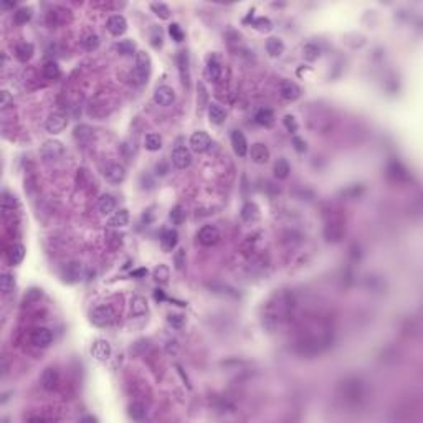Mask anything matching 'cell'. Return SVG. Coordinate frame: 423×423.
Listing matches in <instances>:
<instances>
[{
    "instance_id": "cell-1",
    "label": "cell",
    "mask_w": 423,
    "mask_h": 423,
    "mask_svg": "<svg viewBox=\"0 0 423 423\" xmlns=\"http://www.w3.org/2000/svg\"><path fill=\"white\" fill-rule=\"evenodd\" d=\"M150 68H152L150 56L146 52H137L136 53V66H134V78H136L137 85H144V83H147V78L150 74Z\"/></svg>"
},
{
    "instance_id": "cell-2",
    "label": "cell",
    "mask_w": 423,
    "mask_h": 423,
    "mask_svg": "<svg viewBox=\"0 0 423 423\" xmlns=\"http://www.w3.org/2000/svg\"><path fill=\"white\" fill-rule=\"evenodd\" d=\"M114 319H116L114 309L108 304L98 306V308H94L93 311L90 313V321L93 322L94 326H98V328H106L111 322H114Z\"/></svg>"
},
{
    "instance_id": "cell-3",
    "label": "cell",
    "mask_w": 423,
    "mask_h": 423,
    "mask_svg": "<svg viewBox=\"0 0 423 423\" xmlns=\"http://www.w3.org/2000/svg\"><path fill=\"white\" fill-rule=\"evenodd\" d=\"M41 157H43L45 162H55L58 159L63 157L65 154V147L60 141H47L43 146H41V150H40Z\"/></svg>"
},
{
    "instance_id": "cell-4",
    "label": "cell",
    "mask_w": 423,
    "mask_h": 423,
    "mask_svg": "<svg viewBox=\"0 0 423 423\" xmlns=\"http://www.w3.org/2000/svg\"><path fill=\"white\" fill-rule=\"evenodd\" d=\"M197 240H199L200 245L203 246H213L217 245V243L220 241V232L217 227H213V225H205V227H202L199 230V233H197Z\"/></svg>"
},
{
    "instance_id": "cell-5",
    "label": "cell",
    "mask_w": 423,
    "mask_h": 423,
    "mask_svg": "<svg viewBox=\"0 0 423 423\" xmlns=\"http://www.w3.org/2000/svg\"><path fill=\"white\" fill-rule=\"evenodd\" d=\"M212 146V139L205 131H197L190 136V147L194 152L197 154H203L210 149Z\"/></svg>"
},
{
    "instance_id": "cell-6",
    "label": "cell",
    "mask_w": 423,
    "mask_h": 423,
    "mask_svg": "<svg viewBox=\"0 0 423 423\" xmlns=\"http://www.w3.org/2000/svg\"><path fill=\"white\" fill-rule=\"evenodd\" d=\"M111 352H112L111 344L106 341V339H96V341L93 342V346H91V355L99 362L108 361V359L111 357Z\"/></svg>"
},
{
    "instance_id": "cell-7",
    "label": "cell",
    "mask_w": 423,
    "mask_h": 423,
    "mask_svg": "<svg viewBox=\"0 0 423 423\" xmlns=\"http://www.w3.org/2000/svg\"><path fill=\"white\" fill-rule=\"evenodd\" d=\"M172 164L181 170L187 169V167L192 164L190 150L184 147V146H177V147L172 150Z\"/></svg>"
},
{
    "instance_id": "cell-8",
    "label": "cell",
    "mask_w": 423,
    "mask_h": 423,
    "mask_svg": "<svg viewBox=\"0 0 423 423\" xmlns=\"http://www.w3.org/2000/svg\"><path fill=\"white\" fill-rule=\"evenodd\" d=\"M66 124H68V121H66L65 116L60 114V112H53V114H50L48 119L45 121V129H47L50 134H60L61 131H65Z\"/></svg>"
},
{
    "instance_id": "cell-9",
    "label": "cell",
    "mask_w": 423,
    "mask_h": 423,
    "mask_svg": "<svg viewBox=\"0 0 423 423\" xmlns=\"http://www.w3.org/2000/svg\"><path fill=\"white\" fill-rule=\"evenodd\" d=\"M52 342H53V334L52 331L47 328H37L32 332V344L35 347L45 349V347H48Z\"/></svg>"
},
{
    "instance_id": "cell-10",
    "label": "cell",
    "mask_w": 423,
    "mask_h": 423,
    "mask_svg": "<svg viewBox=\"0 0 423 423\" xmlns=\"http://www.w3.org/2000/svg\"><path fill=\"white\" fill-rule=\"evenodd\" d=\"M248 152H250L251 161H253L255 164H266V162L270 161V150H268V147L263 142H255V144H251Z\"/></svg>"
},
{
    "instance_id": "cell-11",
    "label": "cell",
    "mask_w": 423,
    "mask_h": 423,
    "mask_svg": "<svg viewBox=\"0 0 423 423\" xmlns=\"http://www.w3.org/2000/svg\"><path fill=\"white\" fill-rule=\"evenodd\" d=\"M175 99V93L170 86H159L156 91H154V101H156L159 106H170Z\"/></svg>"
},
{
    "instance_id": "cell-12",
    "label": "cell",
    "mask_w": 423,
    "mask_h": 423,
    "mask_svg": "<svg viewBox=\"0 0 423 423\" xmlns=\"http://www.w3.org/2000/svg\"><path fill=\"white\" fill-rule=\"evenodd\" d=\"M279 94L286 101H296L301 96V88L294 81H291V79H286V81H283L279 85Z\"/></svg>"
},
{
    "instance_id": "cell-13",
    "label": "cell",
    "mask_w": 423,
    "mask_h": 423,
    "mask_svg": "<svg viewBox=\"0 0 423 423\" xmlns=\"http://www.w3.org/2000/svg\"><path fill=\"white\" fill-rule=\"evenodd\" d=\"M106 28L110 30L111 35L121 37V35H124L126 30H128V22H126V18L123 15H111L110 18H108Z\"/></svg>"
},
{
    "instance_id": "cell-14",
    "label": "cell",
    "mask_w": 423,
    "mask_h": 423,
    "mask_svg": "<svg viewBox=\"0 0 423 423\" xmlns=\"http://www.w3.org/2000/svg\"><path fill=\"white\" fill-rule=\"evenodd\" d=\"M58 384H60V374H58L56 368H45L43 374H41V387L48 392H53L58 387Z\"/></svg>"
},
{
    "instance_id": "cell-15",
    "label": "cell",
    "mask_w": 423,
    "mask_h": 423,
    "mask_svg": "<svg viewBox=\"0 0 423 423\" xmlns=\"http://www.w3.org/2000/svg\"><path fill=\"white\" fill-rule=\"evenodd\" d=\"M232 146H233V150H235L237 156L240 157H245L248 154V142H246V137L245 134L241 131H233L232 132Z\"/></svg>"
},
{
    "instance_id": "cell-16",
    "label": "cell",
    "mask_w": 423,
    "mask_h": 423,
    "mask_svg": "<svg viewBox=\"0 0 423 423\" xmlns=\"http://www.w3.org/2000/svg\"><path fill=\"white\" fill-rule=\"evenodd\" d=\"M104 177L111 184H119L126 179V169L121 164H111L104 170Z\"/></svg>"
},
{
    "instance_id": "cell-17",
    "label": "cell",
    "mask_w": 423,
    "mask_h": 423,
    "mask_svg": "<svg viewBox=\"0 0 423 423\" xmlns=\"http://www.w3.org/2000/svg\"><path fill=\"white\" fill-rule=\"evenodd\" d=\"M33 53H35V47L30 43V41H22L15 47V56L17 60H20L22 63H27L28 60H32Z\"/></svg>"
},
{
    "instance_id": "cell-18",
    "label": "cell",
    "mask_w": 423,
    "mask_h": 423,
    "mask_svg": "<svg viewBox=\"0 0 423 423\" xmlns=\"http://www.w3.org/2000/svg\"><path fill=\"white\" fill-rule=\"evenodd\" d=\"M207 76L212 79V81H217L221 76V63L215 55L208 56L207 60Z\"/></svg>"
},
{
    "instance_id": "cell-19",
    "label": "cell",
    "mask_w": 423,
    "mask_h": 423,
    "mask_svg": "<svg viewBox=\"0 0 423 423\" xmlns=\"http://www.w3.org/2000/svg\"><path fill=\"white\" fill-rule=\"evenodd\" d=\"M179 70H181V78L184 81V85L188 86L190 83V68H188V53L187 52H181L179 53Z\"/></svg>"
},
{
    "instance_id": "cell-20",
    "label": "cell",
    "mask_w": 423,
    "mask_h": 423,
    "mask_svg": "<svg viewBox=\"0 0 423 423\" xmlns=\"http://www.w3.org/2000/svg\"><path fill=\"white\" fill-rule=\"evenodd\" d=\"M23 258H25V246L20 245V243L12 245L10 250H8V263H10L12 266L20 265V263L23 261Z\"/></svg>"
},
{
    "instance_id": "cell-21",
    "label": "cell",
    "mask_w": 423,
    "mask_h": 423,
    "mask_svg": "<svg viewBox=\"0 0 423 423\" xmlns=\"http://www.w3.org/2000/svg\"><path fill=\"white\" fill-rule=\"evenodd\" d=\"M225 118H227V114H225V110L220 106V104H217V103L208 104V119H210V123L221 124L225 121Z\"/></svg>"
},
{
    "instance_id": "cell-22",
    "label": "cell",
    "mask_w": 423,
    "mask_h": 423,
    "mask_svg": "<svg viewBox=\"0 0 423 423\" xmlns=\"http://www.w3.org/2000/svg\"><path fill=\"white\" fill-rule=\"evenodd\" d=\"M98 208L103 215H110L111 212H114L116 208V200L114 197L110 195V194H104L99 197V202H98Z\"/></svg>"
},
{
    "instance_id": "cell-23",
    "label": "cell",
    "mask_w": 423,
    "mask_h": 423,
    "mask_svg": "<svg viewBox=\"0 0 423 423\" xmlns=\"http://www.w3.org/2000/svg\"><path fill=\"white\" fill-rule=\"evenodd\" d=\"M73 134H74V139L79 141V142H83V144H85V142H90L94 137L93 128H90V126H86V124L76 126V128H74V132Z\"/></svg>"
},
{
    "instance_id": "cell-24",
    "label": "cell",
    "mask_w": 423,
    "mask_h": 423,
    "mask_svg": "<svg viewBox=\"0 0 423 423\" xmlns=\"http://www.w3.org/2000/svg\"><path fill=\"white\" fill-rule=\"evenodd\" d=\"M266 52L270 56H281L283 52H284V43L279 38H276V37H273V38H268L266 40Z\"/></svg>"
},
{
    "instance_id": "cell-25",
    "label": "cell",
    "mask_w": 423,
    "mask_h": 423,
    "mask_svg": "<svg viewBox=\"0 0 423 423\" xmlns=\"http://www.w3.org/2000/svg\"><path fill=\"white\" fill-rule=\"evenodd\" d=\"M241 219L245 221H255L259 219V208L257 203L246 202L241 208Z\"/></svg>"
},
{
    "instance_id": "cell-26",
    "label": "cell",
    "mask_w": 423,
    "mask_h": 423,
    "mask_svg": "<svg viewBox=\"0 0 423 423\" xmlns=\"http://www.w3.org/2000/svg\"><path fill=\"white\" fill-rule=\"evenodd\" d=\"M255 121H257L259 126L271 128V126L275 124V114H273V111H271V110L263 108V110H259L257 114H255Z\"/></svg>"
},
{
    "instance_id": "cell-27",
    "label": "cell",
    "mask_w": 423,
    "mask_h": 423,
    "mask_svg": "<svg viewBox=\"0 0 423 423\" xmlns=\"http://www.w3.org/2000/svg\"><path fill=\"white\" fill-rule=\"evenodd\" d=\"M129 223V212L126 210V208H123V210L116 212L114 215L111 217L110 220H108V225L112 228H121V227H126V225Z\"/></svg>"
},
{
    "instance_id": "cell-28",
    "label": "cell",
    "mask_w": 423,
    "mask_h": 423,
    "mask_svg": "<svg viewBox=\"0 0 423 423\" xmlns=\"http://www.w3.org/2000/svg\"><path fill=\"white\" fill-rule=\"evenodd\" d=\"M147 313V301L142 296H134L131 299V314L132 316H144Z\"/></svg>"
},
{
    "instance_id": "cell-29",
    "label": "cell",
    "mask_w": 423,
    "mask_h": 423,
    "mask_svg": "<svg viewBox=\"0 0 423 423\" xmlns=\"http://www.w3.org/2000/svg\"><path fill=\"white\" fill-rule=\"evenodd\" d=\"M179 241V233L175 230H167L162 235V246H164L166 251H172L175 246H177Z\"/></svg>"
},
{
    "instance_id": "cell-30",
    "label": "cell",
    "mask_w": 423,
    "mask_h": 423,
    "mask_svg": "<svg viewBox=\"0 0 423 423\" xmlns=\"http://www.w3.org/2000/svg\"><path fill=\"white\" fill-rule=\"evenodd\" d=\"M144 147L147 149V150H150V152L161 150V147H162V137L159 136V134H154V132L147 134V136H146V139H144Z\"/></svg>"
},
{
    "instance_id": "cell-31",
    "label": "cell",
    "mask_w": 423,
    "mask_h": 423,
    "mask_svg": "<svg viewBox=\"0 0 423 423\" xmlns=\"http://www.w3.org/2000/svg\"><path fill=\"white\" fill-rule=\"evenodd\" d=\"M146 413H147V410H146V405L141 404V402H134V404L129 405V417L132 418V420H142V418L146 417Z\"/></svg>"
},
{
    "instance_id": "cell-32",
    "label": "cell",
    "mask_w": 423,
    "mask_h": 423,
    "mask_svg": "<svg viewBox=\"0 0 423 423\" xmlns=\"http://www.w3.org/2000/svg\"><path fill=\"white\" fill-rule=\"evenodd\" d=\"M275 175H276V179H279V181H284V179L290 175V164H288L286 159H278V161H276Z\"/></svg>"
},
{
    "instance_id": "cell-33",
    "label": "cell",
    "mask_w": 423,
    "mask_h": 423,
    "mask_svg": "<svg viewBox=\"0 0 423 423\" xmlns=\"http://www.w3.org/2000/svg\"><path fill=\"white\" fill-rule=\"evenodd\" d=\"M116 50H118L119 55L131 56L136 52V43L132 40H121L119 43H116Z\"/></svg>"
},
{
    "instance_id": "cell-34",
    "label": "cell",
    "mask_w": 423,
    "mask_h": 423,
    "mask_svg": "<svg viewBox=\"0 0 423 423\" xmlns=\"http://www.w3.org/2000/svg\"><path fill=\"white\" fill-rule=\"evenodd\" d=\"M61 74V70L56 61H47L43 65V76L47 79H56Z\"/></svg>"
},
{
    "instance_id": "cell-35",
    "label": "cell",
    "mask_w": 423,
    "mask_h": 423,
    "mask_svg": "<svg viewBox=\"0 0 423 423\" xmlns=\"http://www.w3.org/2000/svg\"><path fill=\"white\" fill-rule=\"evenodd\" d=\"M15 288V279L10 273H2L0 276V290L3 294H10Z\"/></svg>"
},
{
    "instance_id": "cell-36",
    "label": "cell",
    "mask_w": 423,
    "mask_h": 423,
    "mask_svg": "<svg viewBox=\"0 0 423 423\" xmlns=\"http://www.w3.org/2000/svg\"><path fill=\"white\" fill-rule=\"evenodd\" d=\"M154 278L159 284H167L170 278V271L166 265H159L156 270H154Z\"/></svg>"
},
{
    "instance_id": "cell-37",
    "label": "cell",
    "mask_w": 423,
    "mask_h": 423,
    "mask_svg": "<svg viewBox=\"0 0 423 423\" xmlns=\"http://www.w3.org/2000/svg\"><path fill=\"white\" fill-rule=\"evenodd\" d=\"M150 8H152L154 14H156L159 18H162V20H167L170 17V8L167 7L166 3H162V2L150 3Z\"/></svg>"
},
{
    "instance_id": "cell-38",
    "label": "cell",
    "mask_w": 423,
    "mask_h": 423,
    "mask_svg": "<svg viewBox=\"0 0 423 423\" xmlns=\"http://www.w3.org/2000/svg\"><path fill=\"white\" fill-rule=\"evenodd\" d=\"M30 18H32V8H28V7H22V8H18V10H17L15 14H14V20H15V23H18V25L27 23Z\"/></svg>"
},
{
    "instance_id": "cell-39",
    "label": "cell",
    "mask_w": 423,
    "mask_h": 423,
    "mask_svg": "<svg viewBox=\"0 0 423 423\" xmlns=\"http://www.w3.org/2000/svg\"><path fill=\"white\" fill-rule=\"evenodd\" d=\"M253 27L261 33H268V32L273 30V23H271V20L266 18V17H259V18L255 20Z\"/></svg>"
},
{
    "instance_id": "cell-40",
    "label": "cell",
    "mask_w": 423,
    "mask_h": 423,
    "mask_svg": "<svg viewBox=\"0 0 423 423\" xmlns=\"http://www.w3.org/2000/svg\"><path fill=\"white\" fill-rule=\"evenodd\" d=\"M170 220H172V223L175 225H181L184 223V220H185V210H184L182 205H175V207H172V210H170Z\"/></svg>"
},
{
    "instance_id": "cell-41",
    "label": "cell",
    "mask_w": 423,
    "mask_h": 423,
    "mask_svg": "<svg viewBox=\"0 0 423 423\" xmlns=\"http://www.w3.org/2000/svg\"><path fill=\"white\" fill-rule=\"evenodd\" d=\"M303 52H304V58L308 61H314L319 58V48H317V45H314V43H306Z\"/></svg>"
},
{
    "instance_id": "cell-42",
    "label": "cell",
    "mask_w": 423,
    "mask_h": 423,
    "mask_svg": "<svg viewBox=\"0 0 423 423\" xmlns=\"http://www.w3.org/2000/svg\"><path fill=\"white\" fill-rule=\"evenodd\" d=\"M174 265L177 270H184L187 265V253L184 248H179L177 251L174 253Z\"/></svg>"
},
{
    "instance_id": "cell-43",
    "label": "cell",
    "mask_w": 423,
    "mask_h": 423,
    "mask_svg": "<svg viewBox=\"0 0 423 423\" xmlns=\"http://www.w3.org/2000/svg\"><path fill=\"white\" fill-rule=\"evenodd\" d=\"M14 205H15V197L10 195L8 192H3V199H2V212H3V215H7L8 212H14Z\"/></svg>"
},
{
    "instance_id": "cell-44",
    "label": "cell",
    "mask_w": 423,
    "mask_h": 423,
    "mask_svg": "<svg viewBox=\"0 0 423 423\" xmlns=\"http://www.w3.org/2000/svg\"><path fill=\"white\" fill-rule=\"evenodd\" d=\"M83 45H85V48L88 50V52H93V50L99 47V37L96 35V33H90V35L83 40Z\"/></svg>"
},
{
    "instance_id": "cell-45",
    "label": "cell",
    "mask_w": 423,
    "mask_h": 423,
    "mask_svg": "<svg viewBox=\"0 0 423 423\" xmlns=\"http://www.w3.org/2000/svg\"><path fill=\"white\" fill-rule=\"evenodd\" d=\"M283 123H284V128L288 129V132L294 134L296 131H298V121H296L294 116L286 114V116H284V119H283Z\"/></svg>"
},
{
    "instance_id": "cell-46",
    "label": "cell",
    "mask_w": 423,
    "mask_h": 423,
    "mask_svg": "<svg viewBox=\"0 0 423 423\" xmlns=\"http://www.w3.org/2000/svg\"><path fill=\"white\" fill-rule=\"evenodd\" d=\"M169 33H170V37H172L175 41H182L184 40V32H182V28H181V25H179V23L170 25Z\"/></svg>"
},
{
    "instance_id": "cell-47",
    "label": "cell",
    "mask_w": 423,
    "mask_h": 423,
    "mask_svg": "<svg viewBox=\"0 0 423 423\" xmlns=\"http://www.w3.org/2000/svg\"><path fill=\"white\" fill-rule=\"evenodd\" d=\"M169 322L174 328H182L184 322H185V317L182 314H169Z\"/></svg>"
},
{
    "instance_id": "cell-48",
    "label": "cell",
    "mask_w": 423,
    "mask_h": 423,
    "mask_svg": "<svg viewBox=\"0 0 423 423\" xmlns=\"http://www.w3.org/2000/svg\"><path fill=\"white\" fill-rule=\"evenodd\" d=\"M0 96H2V98H0V108L5 110V108H8L12 104V96L7 90H3L2 93H0Z\"/></svg>"
},
{
    "instance_id": "cell-49",
    "label": "cell",
    "mask_w": 423,
    "mask_h": 423,
    "mask_svg": "<svg viewBox=\"0 0 423 423\" xmlns=\"http://www.w3.org/2000/svg\"><path fill=\"white\" fill-rule=\"evenodd\" d=\"M152 45L154 47H159V45L162 43V35H161V28H152Z\"/></svg>"
},
{
    "instance_id": "cell-50",
    "label": "cell",
    "mask_w": 423,
    "mask_h": 423,
    "mask_svg": "<svg viewBox=\"0 0 423 423\" xmlns=\"http://www.w3.org/2000/svg\"><path fill=\"white\" fill-rule=\"evenodd\" d=\"M293 142H294L296 150H298V152H303V150H306V142L303 139H299V137H293Z\"/></svg>"
},
{
    "instance_id": "cell-51",
    "label": "cell",
    "mask_w": 423,
    "mask_h": 423,
    "mask_svg": "<svg viewBox=\"0 0 423 423\" xmlns=\"http://www.w3.org/2000/svg\"><path fill=\"white\" fill-rule=\"evenodd\" d=\"M197 90H199L200 96H202V99H200V104H205V101H207V90H205L203 83H199V85H197Z\"/></svg>"
},
{
    "instance_id": "cell-52",
    "label": "cell",
    "mask_w": 423,
    "mask_h": 423,
    "mask_svg": "<svg viewBox=\"0 0 423 423\" xmlns=\"http://www.w3.org/2000/svg\"><path fill=\"white\" fill-rule=\"evenodd\" d=\"M146 273H147V271H146V270H137V271H134L132 276H144Z\"/></svg>"
},
{
    "instance_id": "cell-53",
    "label": "cell",
    "mask_w": 423,
    "mask_h": 423,
    "mask_svg": "<svg viewBox=\"0 0 423 423\" xmlns=\"http://www.w3.org/2000/svg\"><path fill=\"white\" fill-rule=\"evenodd\" d=\"M15 3H8V2H2V7L3 8H10V7H14Z\"/></svg>"
}]
</instances>
